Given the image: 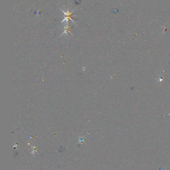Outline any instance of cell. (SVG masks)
<instances>
[{
  "label": "cell",
  "mask_w": 170,
  "mask_h": 170,
  "mask_svg": "<svg viewBox=\"0 0 170 170\" xmlns=\"http://www.w3.org/2000/svg\"><path fill=\"white\" fill-rule=\"evenodd\" d=\"M70 28L69 27H68V24H67L66 27H64L65 31H64V32H63V33H65V32H69V29H70Z\"/></svg>",
  "instance_id": "2"
},
{
  "label": "cell",
  "mask_w": 170,
  "mask_h": 170,
  "mask_svg": "<svg viewBox=\"0 0 170 170\" xmlns=\"http://www.w3.org/2000/svg\"><path fill=\"white\" fill-rule=\"evenodd\" d=\"M61 11L63 12V13L65 14V15L66 16V17L64 18V19H63V21L61 22V23H63V22H64V21H66L67 22H68V20H69V19H70L72 22H73V23H75L74 22L73 20V19H72V18H71V17H74V15H71V14H72V13H73V12L74 11V9H73V12H71V13H69V11H68V12H67L66 13L64 12L63 11V10H62L61 9Z\"/></svg>",
  "instance_id": "1"
}]
</instances>
